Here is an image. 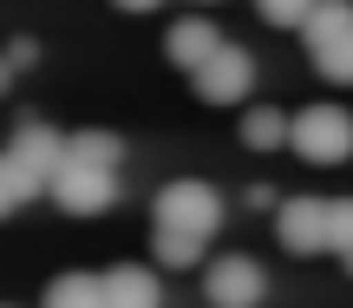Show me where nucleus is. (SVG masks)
<instances>
[{"label":"nucleus","instance_id":"f257e3e1","mask_svg":"<svg viewBox=\"0 0 353 308\" xmlns=\"http://www.w3.org/2000/svg\"><path fill=\"white\" fill-rule=\"evenodd\" d=\"M151 230H176V236H203L210 243L223 230V191L203 177H170L151 197Z\"/></svg>","mask_w":353,"mask_h":308},{"label":"nucleus","instance_id":"f03ea898","mask_svg":"<svg viewBox=\"0 0 353 308\" xmlns=\"http://www.w3.org/2000/svg\"><path fill=\"white\" fill-rule=\"evenodd\" d=\"M307 52H314V73L334 86H353V0H321L307 13Z\"/></svg>","mask_w":353,"mask_h":308},{"label":"nucleus","instance_id":"7ed1b4c3","mask_svg":"<svg viewBox=\"0 0 353 308\" xmlns=\"http://www.w3.org/2000/svg\"><path fill=\"white\" fill-rule=\"evenodd\" d=\"M7 164H13V177L26 184V197H39L52 184V171L65 164V131H52L46 118H20L13 138H7Z\"/></svg>","mask_w":353,"mask_h":308},{"label":"nucleus","instance_id":"20e7f679","mask_svg":"<svg viewBox=\"0 0 353 308\" xmlns=\"http://www.w3.org/2000/svg\"><path fill=\"white\" fill-rule=\"evenodd\" d=\"M288 144L307 164H347L353 157V118L341 105H301V112L288 118Z\"/></svg>","mask_w":353,"mask_h":308},{"label":"nucleus","instance_id":"39448f33","mask_svg":"<svg viewBox=\"0 0 353 308\" xmlns=\"http://www.w3.org/2000/svg\"><path fill=\"white\" fill-rule=\"evenodd\" d=\"M275 236L288 256H321L334 249V197H281Z\"/></svg>","mask_w":353,"mask_h":308},{"label":"nucleus","instance_id":"423d86ee","mask_svg":"<svg viewBox=\"0 0 353 308\" xmlns=\"http://www.w3.org/2000/svg\"><path fill=\"white\" fill-rule=\"evenodd\" d=\"M52 204L59 210H72V217H99V210H112L118 204V171H105V164H79V157H65L59 171H52Z\"/></svg>","mask_w":353,"mask_h":308},{"label":"nucleus","instance_id":"0eeeda50","mask_svg":"<svg viewBox=\"0 0 353 308\" xmlns=\"http://www.w3.org/2000/svg\"><path fill=\"white\" fill-rule=\"evenodd\" d=\"M249 86H255V59L242 46H229V39L196 66V73H190V92H196L203 105H242V99H249Z\"/></svg>","mask_w":353,"mask_h":308},{"label":"nucleus","instance_id":"6e6552de","mask_svg":"<svg viewBox=\"0 0 353 308\" xmlns=\"http://www.w3.org/2000/svg\"><path fill=\"white\" fill-rule=\"evenodd\" d=\"M268 296V269L255 256H216L203 269V302L210 308H262Z\"/></svg>","mask_w":353,"mask_h":308},{"label":"nucleus","instance_id":"1a4fd4ad","mask_svg":"<svg viewBox=\"0 0 353 308\" xmlns=\"http://www.w3.org/2000/svg\"><path fill=\"white\" fill-rule=\"evenodd\" d=\"M216 46H223V33H216V20H203V13H183V20H170V33H164L170 66H183V73H196Z\"/></svg>","mask_w":353,"mask_h":308},{"label":"nucleus","instance_id":"9d476101","mask_svg":"<svg viewBox=\"0 0 353 308\" xmlns=\"http://www.w3.org/2000/svg\"><path fill=\"white\" fill-rule=\"evenodd\" d=\"M105 302L112 308H164V289H157V276L144 262H118V269H105Z\"/></svg>","mask_w":353,"mask_h":308},{"label":"nucleus","instance_id":"9b49d317","mask_svg":"<svg viewBox=\"0 0 353 308\" xmlns=\"http://www.w3.org/2000/svg\"><path fill=\"white\" fill-rule=\"evenodd\" d=\"M39 308H112V302H105V276H85V269L52 276V282H46V302H39Z\"/></svg>","mask_w":353,"mask_h":308},{"label":"nucleus","instance_id":"f8f14e48","mask_svg":"<svg viewBox=\"0 0 353 308\" xmlns=\"http://www.w3.org/2000/svg\"><path fill=\"white\" fill-rule=\"evenodd\" d=\"M65 157L118 171V157H125V138H118V131H99V125H85V131H65Z\"/></svg>","mask_w":353,"mask_h":308},{"label":"nucleus","instance_id":"ddd939ff","mask_svg":"<svg viewBox=\"0 0 353 308\" xmlns=\"http://www.w3.org/2000/svg\"><path fill=\"white\" fill-rule=\"evenodd\" d=\"M242 144H249V151H281V144H288V118H281L275 105H249V112H242Z\"/></svg>","mask_w":353,"mask_h":308},{"label":"nucleus","instance_id":"4468645a","mask_svg":"<svg viewBox=\"0 0 353 308\" xmlns=\"http://www.w3.org/2000/svg\"><path fill=\"white\" fill-rule=\"evenodd\" d=\"M151 256L164 269H196L203 262V236H176V230H151Z\"/></svg>","mask_w":353,"mask_h":308},{"label":"nucleus","instance_id":"2eb2a0df","mask_svg":"<svg viewBox=\"0 0 353 308\" xmlns=\"http://www.w3.org/2000/svg\"><path fill=\"white\" fill-rule=\"evenodd\" d=\"M314 7H321V0H255V13H262L268 26H307Z\"/></svg>","mask_w":353,"mask_h":308},{"label":"nucleus","instance_id":"dca6fc26","mask_svg":"<svg viewBox=\"0 0 353 308\" xmlns=\"http://www.w3.org/2000/svg\"><path fill=\"white\" fill-rule=\"evenodd\" d=\"M26 204V184L13 177V164H7V151H0V217H13V210Z\"/></svg>","mask_w":353,"mask_h":308},{"label":"nucleus","instance_id":"f3484780","mask_svg":"<svg viewBox=\"0 0 353 308\" xmlns=\"http://www.w3.org/2000/svg\"><path fill=\"white\" fill-rule=\"evenodd\" d=\"M353 249V197H334V256Z\"/></svg>","mask_w":353,"mask_h":308},{"label":"nucleus","instance_id":"a211bd4d","mask_svg":"<svg viewBox=\"0 0 353 308\" xmlns=\"http://www.w3.org/2000/svg\"><path fill=\"white\" fill-rule=\"evenodd\" d=\"M7 59H13V66H33V59H39V46H33V39H13Z\"/></svg>","mask_w":353,"mask_h":308},{"label":"nucleus","instance_id":"6ab92c4d","mask_svg":"<svg viewBox=\"0 0 353 308\" xmlns=\"http://www.w3.org/2000/svg\"><path fill=\"white\" fill-rule=\"evenodd\" d=\"M125 13H151V7H164V0H118Z\"/></svg>","mask_w":353,"mask_h":308},{"label":"nucleus","instance_id":"aec40b11","mask_svg":"<svg viewBox=\"0 0 353 308\" xmlns=\"http://www.w3.org/2000/svg\"><path fill=\"white\" fill-rule=\"evenodd\" d=\"M13 86V59H0V92H7Z\"/></svg>","mask_w":353,"mask_h":308},{"label":"nucleus","instance_id":"412c9836","mask_svg":"<svg viewBox=\"0 0 353 308\" xmlns=\"http://www.w3.org/2000/svg\"><path fill=\"white\" fill-rule=\"evenodd\" d=\"M341 269H347V276H353V249H347V256H341Z\"/></svg>","mask_w":353,"mask_h":308},{"label":"nucleus","instance_id":"4be33fe9","mask_svg":"<svg viewBox=\"0 0 353 308\" xmlns=\"http://www.w3.org/2000/svg\"><path fill=\"white\" fill-rule=\"evenodd\" d=\"M0 308H7V302H0Z\"/></svg>","mask_w":353,"mask_h":308}]
</instances>
